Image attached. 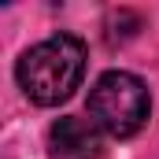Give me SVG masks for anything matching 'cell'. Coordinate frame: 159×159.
Wrapping results in <instances>:
<instances>
[{
    "mask_svg": "<svg viewBox=\"0 0 159 159\" xmlns=\"http://www.w3.org/2000/svg\"><path fill=\"white\" fill-rule=\"evenodd\" d=\"M81 74H85V44L74 34H56L34 44L30 52H22L15 67L22 93L37 107H56L70 100L74 89L81 85Z\"/></svg>",
    "mask_w": 159,
    "mask_h": 159,
    "instance_id": "1",
    "label": "cell"
},
{
    "mask_svg": "<svg viewBox=\"0 0 159 159\" xmlns=\"http://www.w3.org/2000/svg\"><path fill=\"white\" fill-rule=\"evenodd\" d=\"M148 115H152L148 85L129 70H107L89 89V119L107 137L126 141V137L141 133Z\"/></svg>",
    "mask_w": 159,
    "mask_h": 159,
    "instance_id": "2",
    "label": "cell"
},
{
    "mask_svg": "<svg viewBox=\"0 0 159 159\" xmlns=\"http://www.w3.org/2000/svg\"><path fill=\"white\" fill-rule=\"evenodd\" d=\"M48 148H52V159H100L104 152L96 122L78 115H67L48 129Z\"/></svg>",
    "mask_w": 159,
    "mask_h": 159,
    "instance_id": "3",
    "label": "cell"
}]
</instances>
